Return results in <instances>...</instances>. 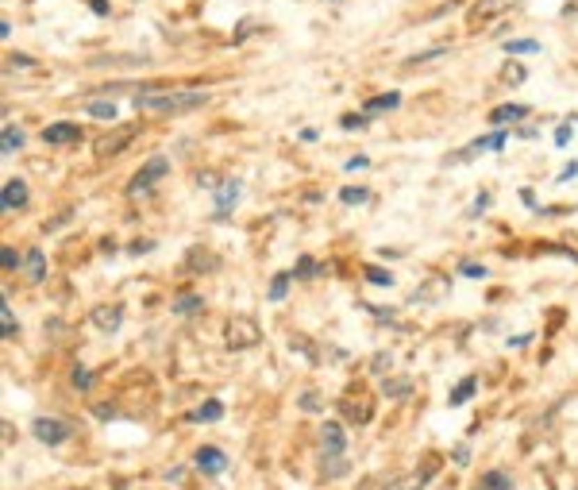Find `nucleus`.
<instances>
[{"mask_svg":"<svg viewBox=\"0 0 578 490\" xmlns=\"http://www.w3.org/2000/svg\"><path fill=\"white\" fill-rule=\"evenodd\" d=\"M208 105V93L205 89H147L135 93V108L139 112H162V116H173V112H193V108Z\"/></svg>","mask_w":578,"mask_h":490,"instance_id":"nucleus-1","label":"nucleus"},{"mask_svg":"<svg viewBox=\"0 0 578 490\" xmlns=\"http://www.w3.org/2000/svg\"><path fill=\"white\" fill-rule=\"evenodd\" d=\"M258 340H263V328H258L255 316H231L228 328H224L228 351H247V348H255Z\"/></svg>","mask_w":578,"mask_h":490,"instance_id":"nucleus-2","label":"nucleus"},{"mask_svg":"<svg viewBox=\"0 0 578 490\" xmlns=\"http://www.w3.org/2000/svg\"><path fill=\"white\" fill-rule=\"evenodd\" d=\"M170 174V158L166 155H155V158H147L139 170H135V178H132V185H127V193L132 197H139V193H147L150 185L158 182V178H166Z\"/></svg>","mask_w":578,"mask_h":490,"instance_id":"nucleus-3","label":"nucleus"},{"mask_svg":"<svg viewBox=\"0 0 578 490\" xmlns=\"http://www.w3.org/2000/svg\"><path fill=\"white\" fill-rule=\"evenodd\" d=\"M135 139H139V124L116 128V132H108V135H100V139H97V155L100 158H116L124 147H132Z\"/></svg>","mask_w":578,"mask_h":490,"instance_id":"nucleus-4","label":"nucleus"},{"mask_svg":"<svg viewBox=\"0 0 578 490\" xmlns=\"http://www.w3.org/2000/svg\"><path fill=\"white\" fill-rule=\"evenodd\" d=\"M31 432L39 436L42 444H50V448H54V444H66V441H70V432H74V429H70L66 421H54V417H35Z\"/></svg>","mask_w":578,"mask_h":490,"instance_id":"nucleus-5","label":"nucleus"},{"mask_svg":"<svg viewBox=\"0 0 578 490\" xmlns=\"http://www.w3.org/2000/svg\"><path fill=\"white\" fill-rule=\"evenodd\" d=\"M343 444H347L343 424L328 421V424L320 429V448H324V459H339V456H343Z\"/></svg>","mask_w":578,"mask_h":490,"instance_id":"nucleus-6","label":"nucleus"},{"mask_svg":"<svg viewBox=\"0 0 578 490\" xmlns=\"http://www.w3.org/2000/svg\"><path fill=\"white\" fill-rule=\"evenodd\" d=\"M81 139V128L70 124V120H58V124L42 128V143H50V147H62V143H77Z\"/></svg>","mask_w":578,"mask_h":490,"instance_id":"nucleus-7","label":"nucleus"},{"mask_svg":"<svg viewBox=\"0 0 578 490\" xmlns=\"http://www.w3.org/2000/svg\"><path fill=\"white\" fill-rule=\"evenodd\" d=\"M27 205V185L19 182V178H8L4 182V190H0V208L4 213H16V208Z\"/></svg>","mask_w":578,"mask_h":490,"instance_id":"nucleus-8","label":"nucleus"},{"mask_svg":"<svg viewBox=\"0 0 578 490\" xmlns=\"http://www.w3.org/2000/svg\"><path fill=\"white\" fill-rule=\"evenodd\" d=\"M235 201H240V182L231 178V182L216 185V220H228V213L235 208Z\"/></svg>","mask_w":578,"mask_h":490,"instance_id":"nucleus-9","label":"nucleus"},{"mask_svg":"<svg viewBox=\"0 0 578 490\" xmlns=\"http://www.w3.org/2000/svg\"><path fill=\"white\" fill-rule=\"evenodd\" d=\"M224 467H228V456H224L220 448H212V444L197 448V471H205V475H220Z\"/></svg>","mask_w":578,"mask_h":490,"instance_id":"nucleus-10","label":"nucleus"},{"mask_svg":"<svg viewBox=\"0 0 578 490\" xmlns=\"http://www.w3.org/2000/svg\"><path fill=\"white\" fill-rule=\"evenodd\" d=\"M93 324H97L100 332H116V328L124 324V309H120V305H100V309H93Z\"/></svg>","mask_w":578,"mask_h":490,"instance_id":"nucleus-11","label":"nucleus"},{"mask_svg":"<svg viewBox=\"0 0 578 490\" xmlns=\"http://www.w3.org/2000/svg\"><path fill=\"white\" fill-rule=\"evenodd\" d=\"M505 143H509V132H505V128H497L494 135H482V139H474L471 147L462 151V158H471V155H478V151H501Z\"/></svg>","mask_w":578,"mask_h":490,"instance_id":"nucleus-12","label":"nucleus"},{"mask_svg":"<svg viewBox=\"0 0 578 490\" xmlns=\"http://www.w3.org/2000/svg\"><path fill=\"white\" fill-rule=\"evenodd\" d=\"M529 116V105H501V108H494L490 112V124L494 128H505V124H513V120H524Z\"/></svg>","mask_w":578,"mask_h":490,"instance_id":"nucleus-13","label":"nucleus"},{"mask_svg":"<svg viewBox=\"0 0 578 490\" xmlns=\"http://www.w3.org/2000/svg\"><path fill=\"white\" fill-rule=\"evenodd\" d=\"M513 0H482V4H474L471 8V24H486L490 16H497V12H505Z\"/></svg>","mask_w":578,"mask_h":490,"instance_id":"nucleus-14","label":"nucleus"},{"mask_svg":"<svg viewBox=\"0 0 578 490\" xmlns=\"http://www.w3.org/2000/svg\"><path fill=\"white\" fill-rule=\"evenodd\" d=\"M220 417H224V401H205V406H197V409H193V413H189V421H197V424H212V421H220Z\"/></svg>","mask_w":578,"mask_h":490,"instance_id":"nucleus-15","label":"nucleus"},{"mask_svg":"<svg viewBox=\"0 0 578 490\" xmlns=\"http://www.w3.org/2000/svg\"><path fill=\"white\" fill-rule=\"evenodd\" d=\"M24 266H27V278H31V282H42V278H47V259H42V251H39V247L27 251Z\"/></svg>","mask_w":578,"mask_h":490,"instance_id":"nucleus-16","label":"nucleus"},{"mask_svg":"<svg viewBox=\"0 0 578 490\" xmlns=\"http://www.w3.org/2000/svg\"><path fill=\"white\" fill-rule=\"evenodd\" d=\"M201 309H205L201 293H178V298H173V313L178 316H193V313H201Z\"/></svg>","mask_w":578,"mask_h":490,"instance_id":"nucleus-17","label":"nucleus"},{"mask_svg":"<svg viewBox=\"0 0 578 490\" xmlns=\"http://www.w3.org/2000/svg\"><path fill=\"white\" fill-rule=\"evenodd\" d=\"M474 390H478V378H474V374H467V378H462V383L451 390V398H447V406H467Z\"/></svg>","mask_w":578,"mask_h":490,"instance_id":"nucleus-18","label":"nucleus"},{"mask_svg":"<svg viewBox=\"0 0 578 490\" xmlns=\"http://www.w3.org/2000/svg\"><path fill=\"white\" fill-rule=\"evenodd\" d=\"M185 266H189V270H216V266H220V259L208 255V251H201V247H193L189 259H185Z\"/></svg>","mask_w":578,"mask_h":490,"instance_id":"nucleus-19","label":"nucleus"},{"mask_svg":"<svg viewBox=\"0 0 578 490\" xmlns=\"http://www.w3.org/2000/svg\"><path fill=\"white\" fill-rule=\"evenodd\" d=\"M339 409H343L347 421H359V424H366V421H370V413H374L370 401H359V406H355V401H339Z\"/></svg>","mask_w":578,"mask_h":490,"instance_id":"nucleus-20","label":"nucleus"},{"mask_svg":"<svg viewBox=\"0 0 578 490\" xmlns=\"http://www.w3.org/2000/svg\"><path fill=\"white\" fill-rule=\"evenodd\" d=\"M24 147V132H16L12 124H4V135H0V155H16Z\"/></svg>","mask_w":578,"mask_h":490,"instance_id":"nucleus-21","label":"nucleus"},{"mask_svg":"<svg viewBox=\"0 0 578 490\" xmlns=\"http://www.w3.org/2000/svg\"><path fill=\"white\" fill-rule=\"evenodd\" d=\"M478 490H513V479L505 471H486L478 482Z\"/></svg>","mask_w":578,"mask_h":490,"instance_id":"nucleus-22","label":"nucleus"},{"mask_svg":"<svg viewBox=\"0 0 578 490\" xmlns=\"http://www.w3.org/2000/svg\"><path fill=\"white\" fill-rule=\"evenodd\" d=\"M401 105V97L397 93H386V97H370L366 100V116H374V112H389V108Z\"/></svg>","mask_w":578,"mask_h":490,"instance_id":"nucleus-23","label":"nucleus"},{"mask_svg":"<svg viewBox=\"0 0 578 490\" xmlns=\"http://www.w3.org/2000/svg\"><path fill=\"white\" fill-rule=\"evenodd\" d=\"M85 112H89V116H97V120H116V112H120V108H116L112 100H89V105H85Z\"/></svg>","mask_w":578,"mask_h":490,"instance_id":"nucleus-24","label":"nucleus"},{"mask_svg":"<svg viewBox=\"0 0 578 490\" xmlns=\"http://www.w3.org/2000/svg\"><path fill=\"white\" fill-rule=\"evenodd\" d=\"M505 50H509V54H540V43L536 39H509Z\"/></svg>","mask_w":578,"mask_h":490,"instance_id":"nucleus-25","label":"nucleus"},{"mask_svg":"<svg viewBox=\"0 0 578 490\" xmlns=\"http://www.w3.org/2000/svg\"><path fill=\"white\" fill-rule=\"evenodd\" d=\"M366 282L370 286H393L397 278L389 275V270H382V266H366Z\"/></svg>","mask_w":578,"mask_h":490,"instance_id":"nucleus-26","label":"nucleus"},{"mask_svg":"<svg viewBox=\"0 0 578 490\" xmlns=\"http://www.w3.org/2000/svg\"><path fill=\"white\" fill-rule=\"evenodd\" d=\"M0 321H4V340H16V332H19V324H16V316H12V309H8V301H4V309H0Z\"/></svg>","mask_w":578,"mask_h":490,"instance_id":"nucleus-27","label":"nucleus"},{"mask_svg":"<svg viewBox=\"0 0 578 490\" xmlns=\"http://www.w3.org/2000/svg\"><path fill=\"white\" fill-rule=\"evenodd\" d=\"M424 482H428V479H424V475H409V479H397V482H389L386 490H421Z\"/></svg>","mask_w":578,"mask_h":490,"instance_id":"nucleus-28","label":"nucleus"},{"mask_svg":"<svg viewBox=\"0 0 578 490\" xmlns=\"http://www.w3.org/2000/svg\"><path fill=\"white\" fill-rule=\"evenodd\" d=\"M313 275H320V266H316L308 255H301V259H297V270H293V278H313Z\"/></svg>","mask_w":578,"mask_h":490,"instance_id":"nucleus-29","label":"nucleus"},{"mask_svg":"<svg viewBox=\"0 0 578 490\" xmlns=\"http://www.w3.org/2000/svg\"><path fill=\"white\" fill-rule=\"evenodd\" d=\"M289 278H293V275H274V282H270V301H281V298H286Z\"/></svg>","mask_w":578,"mask_h":490,"instance_id":"nucleus-30","label":"nucleus"},{"mask_svg":"<svg viewBox=\"0 0 578 490\" xmlns=\"http://www.w3.org/2000/svg\"><path fill=\"white\" fill-rule=\"evenodd\" d=\"M339 197H343V201H347V205H363V201H366V197H370V193H366V190H363V185H347V190H343V193H339Z\"/></svg>","mask_w":578,"mask_h":490,"instance_id":"nucleus-31","label":"nucleus"},{"mask_svg":"<svg viewBox=\"0 0 578 490\" xmlns=\"http://www.w3.org/2000/svg\"><path fill=\"white\" fill-rule=\"evenodd\" d=\"M70 378H74V386H77V390H93V374L89 371H85V367H74V374H70Z\"/></svg>","mask_w":578,"mask_h":490,"instance_id":"nucleus-32","label":"nucleus"},{"mask_svg":"<svg viewBox=\"0 0 578 490\" xmlns=\"http://www.w3.org/2000/svg\"><path fill=\"white\" fill-rule=\"evenodd\" d=\"M409 390H413V383H409V378H393V383H386V394H389V398H405Z\"/></svg>","mask_w":578,"mask_h":490,"instance_id":"nucleus-33","label":"nucleus"},{"mask_svg":"<svg viewBox=\"0 0 578 490\" xmlns=\"http://www.w3.org/2000/svg\"><path fill=\"white\" fill-rule=\"evenodd\" d=\"M0 266H4V270H16V266H19V255H16V247H8V243L0 247Z\"/></svg>","mask_w":578,"mask_h":490,"instance_id":"nucleus-34","label":"nucleus"},{"mask_svg":"<svg viewBox=\"0 0 578 490\" xmlns=\"http://www.w3.org/2000/svg\"><path fill=\"white\" fill-rule=\"evenodd\" d=\"M339 124H343L347 132H359V128H366V112H347V116L339 120Z\"/></svg>","mask_w":578,"mask_h":490,"instance_id":"nucleus-35","label":"nucleus"},{"mask_svg":"<svg viewBox=\"0 0 578 490\" xmlns=\"http://www.w3.org/2000/svg\"><path fill=\"white\" fill-rule=\"evenodd\" d=\"M301 409H305V413H320V409H324L320 394H313V390H308V394H301Z\"/></svg>","mask_w":578,"mask_h":490,"instance_id":"nucleus-36","label":"nucleus"},{"mask_svg":"<svg viewBox=\"0 0 578 490\" xmlns=\"http://www.w3.org/2000/svg\"><path fill=\"white\" fill-rule=\"evenodd\" d=\"M459 275H467V278H486V266H482V263H462Z\"/></svg>","mask_w":578,"mask_h":490,"instance_id":"nucleus-37","label":"nucleus"},{"mask_svg":"<svg viewBox=\"0 0 578 490\" xmlns=\"http://www.w3.org/2000/svg\"><path fill=\"white\" fill-rule=\"evenodd\" d=\"M505 82H524V66H517V62L505 66Z\"/></svg>","mask_w":578,"mask_h":490,"instance_id":"nucleus-38","label":"nucleus"},{"mask_svg":"<svg viewBox=\"0 0 578 490\" xmlns=\"http://www.w3.org/2000/svg\"><path fill=\"white\" fill-rule=\"evenodd\" d=\"M8 66H19V70H27V66H35V59H31V54H12V59H8Z\"/></svg>","mask_w":578,"mask_h":490,"instance_id":"nucleus-39","label":"nucleus"},{"mask_svg":"<svg viewBox=\"0 0 578 490\" xmlns=\"http://www.w3.org/2000/svg\"><path fill=\"white\" fill-rule=\"evenodd\" d=\"M444 54V47H436V50H424V54H413L409 62H432V59H439Z\"/></svg>","mask_w":578,"mask_h":490,"instance_id":"nucleus-40","label":"nucleus"},{"mask_svg":"<svg viewBox=\"0 0 578 490\" xmlns=\"http://www.w3.org/2000/svg\"><path fill=\"white\" fill-rule=\"evenodd\" d=\"M486 205H490V193H478V201H474V208H471V216H478V213H486Z\"/></svg>","mask_w":578,"mask_h":490,"instance_id":"nucleus-41","label":"nucleus"},{"mask_svg":"<svg viewBox=\"0 0 578 490\" xmlns=\"http://www.w3.org/2000/svg\"><path fill=\"white\" fill-rule=\"evenodd\" d=\"M150 247H155V243H150V240H139V243H132V247H127V251H132V255H147Z\"/></svg>","mask_w":578,"mask_h":490,"instance_id":"nucleus-42","label":"nucleus"},{"mask_svg":"<svg viewBox=\"0 0 578 490\" xmlns=\"http://www.w3.org/2000/svg\"><path fill=\"white\" fill-rule=\"evenodd\" d=\"M555 143H559V147H567V143H570V128H567V124H563L559 132H555Z\"/></svg>","mask_w":578,"mask_h":490,"instance_id":"nucleus-43","label":"nucleus"},{"mask_svg":"<svg viewBox=\"0 0 578 490\" xmlns=\"http://www.w3.org/2000/svg\"><path fill=\"white\" fill-rule=\"evenodd\" d=\"M89 8L97 12V16H108V4H104V0H89Z\"/></svg>","mask_w":578,"mask_h":490,"instance_id":"nucleus-44","label":"nucleus"},{"mask_svg":"<svg viewBox=\"0 0 578 490\" xmlns=\"http://www.w3.org/2000/svg\"><path fill=\"white\" fill-rule=\"evenodd\" d=\"M520 201H524L529 208H536V193H532V190H520Z\"/></svg>","mask_w":578,"mask_h":490,"instance_id":"nucleus-45","label":"nucleus"},{"mask_svg":"<svg viewBox=\"0 0 578 490\" xmlns=\"http://www.w3.org/2000/svg\"><path fill=\"white\" fill-rule=\"evenodd\" d=\"M467 459H471V452H467V448H455V464L462 467V464H467Z\"/></svg>","mask_w":578,"mask_h":490,"instance_id":"nucleus-46","label":"nucleus"},{"mask_svg":"<svg viewBox=\"0 0 578 490\" xmlns=\"http://www.w3.org/2000/svg\"><path fill=\"white\" fill-rule=\"evenodd\" d=\"M575 174H578V162H570V167L559 174V182H567V178H575Z\"/></svg>","mask_w":578,"mask_h":490,"instance_id":"nucleus-47","label":"nucleus"},{"mask_svg":"<svg viewBox=\"0 0 578 490\" xmlns=\"http://www.w3.org/2000/svg\"><path fill=\"white\" fill-rule=\"evenodd\" d=\"M331 4H336V0H331Z\"/></svg>","mask_w":578,"mask_h":490,"instance_id":"nucleus-48","label":"nucleus"}]
</instances>
